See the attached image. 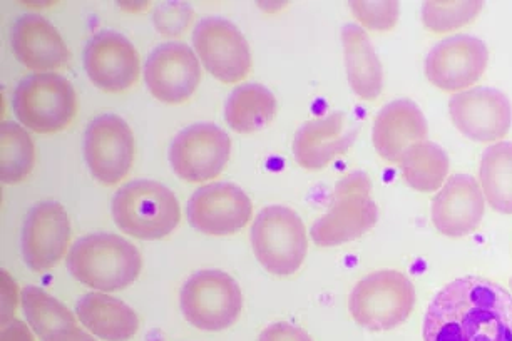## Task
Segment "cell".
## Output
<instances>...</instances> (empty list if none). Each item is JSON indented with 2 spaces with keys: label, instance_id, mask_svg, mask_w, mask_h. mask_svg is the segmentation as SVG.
<instances>
[{
  "label": "cell",
  "instance_id": "obj_1",
  "mask_svg": "<svg viewBox=\"0 0 512 341\" xmlns=\"http://www.w3.org/2000/svg\"><path fill=\"white\" fill-rule=\"evenodd\" d=\"M424 341H512L511 293L479 276L451 281L427 308Z\"/></svg>",
  "mask_w": 512,
  "mask_h": 341
},
{
  "label": "cell",
  "instance_id": "obj_2",
  "mask_svg": "<svg viewBox=\"0 0 512 341\" xmlns=\"http://www.w3.org/2000/svg\"><path fill=\"white\" fill-rule=\"evenodd\" d=\"M67 270L89 288L123 290L138 278L141 255L136 246L121 236L98 233L81 238L71 246Z\"/></svg>",
  "mask_w": 512,
  "mask_h": 341
},
{
  "label": "cell",
  "instance_id": "obj_3",
  "mask_svg": "<svg viewBox=\"0 0 512 341\" xmlns=\"http://www.w3.org/2000/svg\"><path fill=\"white\" fill-rule=\"evenodd\" d=\"M180 203L164 184L138 179L124 184L113 199V218L124 235L161 240L180 223Z\"/></svg>",
  "mask_w": 512,
  "mask_h": 341
},
{
  "label": "cell",
  "instance_id": "obj_4",
  "mask_svg": "<svg viewBox=\"0 0 512 341\" xmlns=\"http://www.w3.org/2000/svg\"><path fill=\"white\" fill-rule=\"evenodd\" d=\"M379 221V208L372 199V183L362 171L338 181L327 213L312 226V240L323 248L359 240Z\"/></svg>",
  "mask_w": 512,
  "mask_h": 341
},
{
  "label": "cell",
  "instance_id": "obj_5",
  "mask_svg": "<svg viewBox=\"0 0 512 341\" xmlns=\"http://www.w3.org/2000/svg\"><path fill=\"white\" fill-rule=\"evenodd\" d=\"M415 288L409 278L394 270L365 276L350 293L349 310L360 326L370 331L394 330L414 310Z\"/></svg>",
  "mask_w": 512,
  "mask_h": 341
},
{
  "label": "cell",
  "instance_id": "obj_6",
  "mask_svg": "<svg viewBox=\"0 0 512 341\" xmlns=\"http://www.w3.org/2000/svg\"><path fill=\"white\" fill-rule=\"evenodd\" d=\"M251 245L268 273L295 275L307 256L305 224L287 206H268L256 216L251 228Z\"/></svg>",
  "mask_w": 512,
  "mask_h": 341
},
{
  "label": "cell",
  "instance_id": "obj_7",
  "mask_svg": "<svg viewBox=\"0 0 512 341\" xmlns=\"http://www.w3.org/2000/svg\"><path fill=\"white\" fill-rule=\"evenodd\" d=\"M14 111L17 119L34 133H59L76 118V91L59 74H34L17 86Z\"/></svg>",
  "mask_w": 512,
  "mask_h": 341
},
{
  "label": "cell",
  "instance_id": "obj_8",
  "mask_svg": "<svg viewBox=\"0 0 512 341\" xmlns=\"http://www.w3.org/2000/svg\"><path fill=\"white\" fill-rule=\"evenodd\" d=\"M181 311L191 325L203 331L230 328L243 308L240 286L225 271H198L181 290Z\"/></svg>",
  "mask_w": 512,
  "mask_h": 341
},
{
  "label": "cell",
  "instance_id": "obj_9",
  "mask_svg": "<svg viewBox=\"0 0 512 341\" xmlns=\"http://www.w3.org/2000/svg\"><path fill=\"white\" fill-rule=\"evenodd\" d=\"M230 154L231 139L223 129L216 124L198 123L173 139L169 163L183 181L205 183L223 173Z\"/></svg>",
  "mask_w": 512,
  "mask_h": 341
},
{
  "label": "cell",
  "instance_id": "obj_10",
  "mask_svg": "<svg viewBox=\"0 0 512 341\" xmlns=\"http://www.w3.org/2000/svg\"><path fill=\"white\" fill-rule=\"evenodd\" d=\"M84 158L99 183L111 186L123 181L134 159V136L128 123L116 114L93 119L84 134Z\"/></svg>",
  "mask_w": 512,
  "mask_h": 341
},
{
  "label": "cell",
  "instance_id": "obj_11",
  "mask_svg": "<svg viewBox=\"0 0 512 341\" xmlns=\"http://www.w3.org/2000/svg\"><path fill=\"white\" fill-rule=\"evenodd\" d=\"M193 46L205 64L206 71L218 81L235 84L248 76L251 52L245 37L221 17H206L196 26Z\"/></svg>",
  "mask_w": 512,
  "mask_h": 341
},
{
  "label": "cell",
  "instance_id": "obj_12",
  "mask_svg": "<svg viewBox=\"0 0 512 341\" xmlns=\"http://www.w3.org/2000/svg\"><path fill=\"white\" fill-rule=\"evenodd\" d=\"M449 112L456 128L476 143L501 141L511 129V101L494 87H474L454 94Z\"/></svg>",
  "mask_w": 512,
  "mask_h": 341
},
{
  "label": "cell",
  "instance_id": "obj_13",
  "mask_svg": "<svg viewBox=\"0 0 512 341\" xmlns=\"http://www.w3.org/2000/svg\"><path fill=\"white\" fill-rule=\"evenodd\" d=\"M489 52L481 39L452 36L432 47L425 59V76L442 91L472 87L486 72Z\"/></svg>",
  "mask_w": 512,
  "mask_h": 341
},
{
  "label": "cell",
  "instance_id": "obj_14",
  "mask_svg": "<svg viewBox=\"0 0 512 341\" xmlns=\"http://www.w3.org/2000/svg\"><path fill=\"white\" fill-rule=\"evenodd\" d=\"M144 79L158 101L183 104L200 84V62L191 47L183 42H168L149 54Z\"/></svg>",
  "mask_w": 512,
  "mask_h": 341
},
{
  "label": "cell",
  "instance_id": "obj_15",
  "mask_svg": "<svg viewBox=\"0 0 512 341\" xmlns=\"http://www.w3.org/2000/svg\"><path fill=\"white\" fill-rule=\"evenodd\" d=\"M251 209L250 198L235 184H206L188 201V219L205 235H235L250 221Z\"/></svg>",
  "mask_w": 512,
  "mask_h": 341
},
{
  "label": "cell",
  "instance_id": "obj_16",
  "mask_svg": "<svg viewBox=\"0 0 512 341\" xmlns=\"http://www.w3.org/2000/svg\"><path fill=\"white\" fill-rule=\"evenodd\" d=\"M69 240L71 223L61 204L44 201L31 208L22 230V253L31 270H51L66 253Z\"/></svg>",
  "mask_w": 512,
  "mask_h": 341
},
{
  "label": "cell",
  "instance_id": "obj_17",
  "mask_svg": "<svg viewBox=\"0 0 512 341\" xmlns=\"http://www.w3.org/2000/svg\"><path fill=\"white\" fill-rule=\"evenodd\" d=\"M84 69L99 89L126 91L138 81V51L118 32H98L84 49Z\"/></svg>",
  "mask_w": 512,
  "mask_h": 341
},
{
  "label": "cell",
  "instance_id": "obj_18",
  "mask_svg": "<svg viewBox=\"0 0 512 341\" xmlns=\"http://www.w3.org/2000/svg\"><path fill=\"white\" fill-rule=\"evenodd\" d=\"M359 134V124L345 112H332L327 118L312 119L298 128L293 156L303 169L320 171L330 161L349 151Z\"/></svg>",
  "mask_w": 512,
  "mask_h": 341
},
{
  "label": "cell",
  "instance_id": "obj_19",
  "mask_svg": "<svg viewBox=\"0 0 512 341\" xmlns=\"http://www.w3.org/2000/svg\"><path fill=\"white\" fill-rule=\"evenodd\" d=\"M431 216L442 235L449 238L471 235L484 218L481 186L469 174L452 176L432 201Z\"/></svg>",
  "mask_w": 512,
  "mask_h": 341
},
{
  "label": "cell",
  "instance_id": "obj_20",
  "mask_svg": "<svg viewBox=\"0 0 512 341\" xmlns=\"http://www.w3.org/2000/svg\"><path fill=\"white\" fill-rule=\"evenodd\" d=\"M427 121L420 107L409 99H397L377 114L374 146L389 163H402L405 153L415 144L425 143Z\"/></svg>",
  "mask_w": 512,
  "mask_h": 341
},
{
  "label": "cell",
  "instance_id": "obj_21",
  "mask_svg": "<svg viewBox=\"0 0 512 341\" xmlns=\"http://www.w3.org/2000/svg\"><path fill=\"white\" fill-rule=\"evenodd\" d=\"M12 47L24 66L42 74L61 69L71 57L56 27L37 14H26L16 22Z\"/></svg>",
  "mask_w": 512,
  "mask_h": 341
},
{
  "label": "cell",
  "instance_id": "obj_22",
  "mask_svg": "<svg viewBox=\"0 0 512 341\" xmlns=\"http://www.w3.org/2000/svg\"><path fill=\"white\" fill-rule=\"evenodd\" d=\"M76 313L84 328L106 341H128L138 331V315L133 308L104 293L82 296Z\"/></svg>",
  "mask_w": 512,
  "mask_h": 341
},
{
  "label": "cell",
  "instance_id": "obj_23",
  "mask_svg": "<svg viewBox=\"0 0 512 341\" xmlns=\"http://www.w3.org/2000/svg\"><path fill=\"white\" fill-rule=\"evenodd\" d=\"M342 42L350 87L362 99L374 101L382 92L384 72L369 36L362 27L349 24L342 31Z\"/></svg>",
  "mask_w": 512,
  "mask_h": 341
},
{
  "label": "cell",
  "instance_id": "obj_24",
  "mask_svg": "<svg viewBox=\"0 0 512 341\" xmlns=\"http://www.w3.org/2000/svg\"><path fill=\"white\" fill-rule=\"evenodd\" d=\"M277 114V99L262 84H243L231 92L225 106L226 123L240 134L267 128Z\"/></svg>",
  "mask_w": 512,
  "mask_h": 341
},
{
  "label": "cell",
  "instance_id": "obj_25",
  "mask_svg": "<svg viewBox=\"0 0 512 341\" xmlns=\"http://www.w3.org/2000/svg\"><path fill=\"white\" fill-rule=\"evenodd\" d=\"M482 194L494 211L512 214V143L499 141L482 153Z\"/></svg>",
  "mask_w": 512,
  "mask_h": 341
},
{
  "label": "cell",
  "instance_id": "obj_26",
  "mask_svg": "<svg viewBox=\"0 0 512 341\" xmlns=\"http://www.w3.org/2000/svg\"><path fill=\"white\" fill-rule=\"evenodd\" d=\"M405 183L420 193H434L441 188L449 174V158L436 143L415 144L402 159Z\"/></svg>",
  "mask_w": 512,
  "mask_h": 341
},
{
  "label": "cell",
  "instance_id": "obj_27",
  "mask_svg": "<svg viewBox=\"0 0 512 341\" xmlns=\"http://www.w3.org/2000/svg\"><path fill=\"white\" fill-rule=\"evenodd\" d=\"M22 308L32 330L46 340L57 331L76 326V318L61 301L47 295L37 286H27L22 291Z\"/></svg>",
  "mask_w": 512,
  "mask_h": 341
},
{
  "label": "cell",
  "instance_id": "obj_28",
  "mask_svg": "<svg viewBox=\"0 0 512 341\" xmlns=\"http://www.w3.org/2000/svg\"><path fill=\"white\" fill-rule=\"evenodd\" d=\"M0 179L2 183H21L34 166V146L29 134L14 123L2 124L0 129Z\"/></svg>",
  "mask_w": 512,
  "mask_h": 341
},
{
  "label": "cell",
  "instance_id": "obj_29",
  "mask_svg": "<svg viewBox=\"0 0 512 341\" xmlns=\"http://www.w3.org/2000/svg\"><path fill=\"white\" fill-rule=\"evenodd\" d=\"M482 2H425L422 7V22L429 31L444 34V32L457 31L461 27L471 24L479 12L482 11Z\"/></svg>",
  "mask_w": 512,
  "mask_h": 341
},
{
  "label": "cell",
  "instance_id": "obj_30",
  "mask_svg": "<svg viewBox=\"0 0 512 341\" xmlns=\"http://www.w3.org/2000/svg\"><path fill=\"white\" fill-rule=\"evenodd\" d=\"M350 7L357 21L372 31H390L399 21L397 2H350Z\"/></svg>",
  "mask_w": 512,
  "mask_h": 341
},
{
  "label": "cell",
  "instance_id": "obj_31",
  "mask_svg": "<svg viewBox=\"0 0 512 341\" xmlns=\"http://www.w3.org/2000/svg\"><path fill=\"white\" fill-rule=\"evenodd\" d=\"M258 341H313L307 331L290 325V323H275L262 331Z\"/></svg>",
  "mask_w": 512,
  "mask_h": 341
},
{
  "label": "cell",
  "instance_id": "obj_32",
  "mask_svg": "<svg viewBox=\"0 0 512 341\" xmlns=\"http://www.w3.org/2000/svg\"><path fill=\"white\" fill-rule=\"evenodd\" d=\"M2 341H34V338L26 323L14 320L9 325L2 326Z\"/></svg>",
  "mask_w": 512,
  "mask_h": 341
},
{
  "label": "cell",
  "instance_id": "obj_33",
  "mask_svg": "<svg viewBox=\"0 0 512 341\" xmlns=\"http://www.w3.org/2000/svg\"><path fill=\"white\" fill-rule=\"evenodd\" d=\"M44 341H96L93 336L88 335L86 331L79 330L77 326L66 328V330L57 331Z\"/></svg>",
  "mask_w": 512,
  "mask_h": 341
}]
</instances>
